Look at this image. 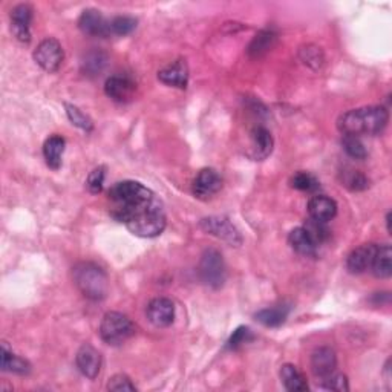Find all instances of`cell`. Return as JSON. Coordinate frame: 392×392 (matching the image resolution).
I'll return each instance as SVG.
<instances>
[{
  "label": "cell",
  "mask_w": 392,
  "mask_h": 392,
  "mask_svg": "<svg viewBox=\"0 0 392 392\" xmlns=\"http://www.w3.org/2000/svg\"><path fill=\"white\" fill-rule=\"evenodd\" d=\"M108 200L111 202L109 215L124 226L163 204L152 190L137 181L114 184L108 192Z\"/></svg>",
  "instance_id": "6da1fadb"
},
{
  "label": "cell",
  "mask_w": 392,
  "mask_h": 392,
  "mask_svg": "<svg viewBox=\"0 0 392 392\" xmlns=\"http://www.w3.org/2000/svg\"><path fill=\"white\" fill-rule=\"evenodd\" d=\"M389 123L385 106H365L342 114L337 120V129L342 135H380Z\"/></svg>",
  "instance_id": "7a4b0ae2"
},
{
  "label": "cell",
  "mask_w": 392,
  "mask_h": 392,
  "mask_svg": "<svg viewBox=\"0 0 392 392\" xmlns=\"http://www.w3.org/2000/svg\"><path fill=\"white\" fill-rule=\"evenodd\" d=\"M73 279L80 293L91 300H103L109 293L108 274L94 262H80L73 269Z\"/></svg>",
  "instance_id": "3957f363"
},
{
  "label": "cell",
  "mask_w": 392,
  "mask_h": 392,
  "mask_svg": "<svg viewBox=\"0 0 392 392\" xmlns=\"http://www.w3.org/2000/svg\"><path fill=\"white\" fill-rule=\"evenodd\" d=\"M135 331V324L126 314L118 313V311L106 313L102 319L100 328H98L102 341L111 346H118L129 341Z\"/></svg>",
  "instance_id": "277c9868"
},
{
  "label": "cell",
  "mask_w": 392,
  "mask_h": 392,
  "mask_svg": "<svg viewBox=\"0 0 392 392\" xmlns=\"http://www.w3.org/2000/svg\"><path fill=\"white\" fill-rule=\"evenodd\" d=\"M198 274L201 282L213 290H218L224 285L227 279V267L224 257L216 248H207L202 253L198 265Z\"/></svg>",
  "instance_id": "5b68a950"
},
{
  "label": "cell",
  "mask_w": 392,
  "mask_h": 392,
  "mask_svg": "<svg viewBox=\"0 0 392 392\" xmlns=\"http://www.w3.org/2000/svg\"><path fill=\"white\" fill-rule=\"evenodd\" d=\"M166 226H167V218H166L164 206L161 204V206L149 210L147 213H145V215H141L140 218L129 222L126 228L132 235L140 238H157L163 233Z\"/></svg>",
  "instance_id": "8992f818"
},
{
  "label": "cell",
  "mask_w": 392,
  "mask_h": 392,
  "mask_svg": "<svg viewBox=\"0 0 392 392\" xmlns=\"http://www.w3.org/2000/svg\"><path fill=\"white\" fill-rule=\"evenodd\" d=\"M32 57L35 60V63H37L43 71L52 74V73H57L61 63H63L65 52L59 40L49 37L42 40L37 44V48L34 49Z\"/></svg>",
  "instance_id": "52a82bcc"
},
{
  "label": "cell",
  "mask_w": 392,
  "mask_h": 392,
  "mask_svg": "<svg viewBox=\"0 0 392 392\" xmlns=\"http://www.w3.org/2000/svg\"><path fill=\"white\" fill-rule=\"evenodd\" d=\"M200 227L206 231V233L224 240V243L233 247H239L243 244V235H240V231L235 227L233 222L226 216L204 218L200 221Z\"/></svg>",
  "instance_id": "ba28073f"
},
{
  "label": "cell",
  "mask_w": 392,
  "mask_h": 392,
  "mask_svg": "<svg viewBox=\"0 0 392 392\" xmlns=\"http://www.w3.org/2000/svg\"><path fill=\"white\" fill-rule=\"evenodd\" d=\"M222 189V178L215 169H202L192 183V193L195 198L207 201Z\"/></svg>",
  "instance_id": "9c48e42d"
},
{
  "label": "cell",
  "mask_w": 392,
  "mask_h": 392,
  "mask_svg": "<svg viewBox=\"0 0 392 392\" xmlns=\"http://www.w3.org/2000/svg\"><path fill=\"white\" fill-rule=\"evenodd\" d=\"M104 92L114 102L128 103L137 92V83L129 75L115 74L106 80Z\"/></svg>",
  "instance_id": "30bf717a"
},
{
  "label": "cell",
  "mask_w": 392,
  "mask_h": 392,
  "mask_svg": "<svg viewBox=\"0 0 392 392\" xmlns=\"http://www.w3.org/2000/svg\"><path fill=\"white\" fill-rule=\"evenodd\" d=\"M146 316L149 322L157 328H167L175 320V305L167 298H155L146 307Z\"/></svg>",
  "instance_id": "8fae6325"
},
{
  "label": "cell",
  "mask_w": 392,
  "mask_h": 392,
  "mask_svg": "<svg viewBox=\"0 0 392 392\" xmlns=\"http://www.w3.org/2000/svg\"><path fill=\"white\" fill-rule=\"evenodd\" d=\"M32 6L28 4L16 5L11 10V30L16 39L22 43L31 42V22H32Z\"/></svg>",
  "instance_id": "7c38bea8"
},
{
  "label": "cell",
  "mask_w": 392,
  "mask_h": 392,
  "mask_svg": "<svg viewBox=\"0 0 392 392\" xmlns=\"http://www.w3.org/2000/svg\"><path fill=\"white\" fill-rule=\"evenodd\" d=\"M78 28L83 34L91 35V37H109V20L104 19V16L94 10V8H89L85 10L80 16L78 19Z\"/></svg>",
  "instance_id": "4fadbf2b"
},
{
  "label": "cell",
  "mask_w": 392,
  "mask_h": 392,
  "mask_svg": "<svg viewBox=\"0 0 392 392\" xmlns=\"http://www.w3.org/2000/svg\"><path fill=\"white\" fill-rule=\"evenodd\" d=\"M78 371L89 380H95L102 369V354L92 345L85 343L80 346L75 355Z\"/></svg>",
  "instance_id": "5bb4252c"
},
{
  "label": "cell",
  "mask_w": 392,
  "mask_h": 392,
  "mask_svg": "<svg viewBox=\"0 0 392 392\" xmlns=\"http://www.w3.org/2000/svg\"><path fill=\"white\" fill-rule=\"evenodd\" d=\"M377 252V244H363L354 250L346 257V270L351 274H362L371 269L374 256Z\"/></svg>",
  "instance_id": "9a60e30c"
},
{
  "label": "cell",
  "mask_w": 392,
  "mask_h": 392,
  "mask_svg": "<svg viewBox=\"0 0 392 392\" xmlns=\"http://www.w3.org/2000/svg\"><path fill=\"white\" fill-rule=\"evenodd\" d=\"M250 158L253 161H264L273 152L274 141L269 129L264 126H256L250 132Z\"/></svg>",
  "instance_id": "2e32d148"
},
{
  "label": "cell",
  "mask_w": 392,
  "mask_h": 392,
  "mask_svg": "<svg viewBox=\"0 0 392 392\" xmlns=\"http://www.w3.org/2000/svg\"><path fill=\"white\" fill-rule=\"evenodd\" d=\"M158 80L167 86L185 89L189 85V66H187L185 60H175L163 69H159Z\"/></svg>",
  "instance_id": "e0dca14e"
},
{
  "label": "cell",
  "mask_w": 392,
  "mask_h": 392,
  "mask_svg": "<svg viewBox=\"0 0 392 392\" xmlns=\"http://www.w3.org/2000/svg\"><path fill=\"white\" fill-rule=\"evenodd\" d=\"M337 368V355L329 346H320L311 354V371L314 376L322 380L333 374Z\"/></svg>",
  "instance_id": "ac0fdd59"
},
{
  "label": "cell",
  "mask_w": 392,
  "mask_h": 392,
  "mask_svg": "<svg viewBox=\"0 0 392 392\" xmlns=\"http://www.w3.org/2000/svg\"><path fill=\"white\" fill-rule=\"evenodd\" d=\"M310 218L328 222L337 215V204L326 195H316L308 202Z\"/></svg>",
  "instance_id": "d6986e66"
},
{
  "label": "cell",
  "mask_w": 392,
  "mask_h": 392,
  "mask_svg": "<svg viewBox=\"0 0 392 392\" xmlns=\"http://www.w3.org/2000/svg\"><path fill=\"white\" fill-rule=\"evenodd\" d=\"M288 244L294 252L304 257H316L317 255V245L304 227H298L290 231Z\"/></svg>",
  "instance_id": "ffe728a7"
},
{
  "label": "cell",
  "mask_w": 392,
  "mask_h": 392,
  "mask_svg": "<svg viewBox=\"0 0 392 392\" xmlns=\"http://www.w3.org/2000/svg\"><path fill=\"white\" fill-rule=\"evenodd\" d=\"M66 141L61 135H51L43 145V157L47 166L52 171H59L61 167V158L65 154Z\"/></svg>",
  "instance_id": "44dd1931"
},
{
  "label": "cell",
  "mask_w": 392,
  "mask_h": 392,
  "mask_svg": "<svg viewBox=\"0 0 392 392\" xmlns=\"http://www.w3.org/2000/svg\"><path fill=\"white\" fill-rule=\"evenodd\" d=\"M0 355H2V371L19 374V376H26L31 372V363L13 353V350L8 348L6 342H2L0 348Z\"/></svg>",
  "instance_id": "7402d4cb"
},
{
  "label": "cell",
  "mask_w": 392,
  "mask_h": 392,
  "mask_svg": "<svg viewBox=\"0 0 392 392\" xmlns=\"http://www.w3.org/2000/svg\"><path fill=\"white\" fill-rule=\"evenodd\" d=\"M290 310H291L290 305L279 304V305L257 311V313L255 314V319L264 326L278 328L285 322V320H287V317L290 314Z\"/></svg>",
  "instance_id": "603a6c76"
},
{
  "label": "cell",
  "mask_w": 392,
  "mask_h": 392,
  "mask_svg": "<svg viewBox=\"0 0 392 392\" xmlns=\"http://www.w3.org/2000/svg\"><path fill=\"white\" fill-rule=\"evenodd\" d=\"M371 271L379 279H389L392 274V248L389 244L377 245L376 256L371 265Z\"/></svg>",
  "instance_id": "cb8c5ba5"
},
{
  "label": "cell",
  "mask_w": 392,
  "mask_h": 392,
  "mask_svg": "<svg viewBox=\"0 0 392 392\" xmlns=\"http://www.w3.org/2000/svg\"><path fill=\"white\" fill-rule=\"evenodd\" d=\"M281 380L283 386L290 392H304L308 391V381L304 374H302L298 367L291 363H285L281 367Z\"/></svg>",
  "instance_id": "d4e9b609"
},
{
  "label": "cell",
  "mask_w": 392,
  "mask_h": 392,
  "mask_svg": "<svg viewBox=\"0 0 392 392\" xmlns=\"http://www.w3.org/2000/svg\"><path fill=\"white\" fill-rule=\"evenodd\" d=\"M276 42H278V34H276L273 30H262L252 40V43L248 44V49H247L248 56L252 59H259L265 56L267 52L271 51Z\"/></svg>",
  "instance_id": "484cf974"
},
{
  "label": "cell",
  "mask_w": 392,
  "mask_h": 392,
  "mask_svg": "<svg viewBox=\"0 0 392 392\" xmlns=\"http://www.w3.org/2000/svg\"><path fill=\"white\" fill-rule=\"evenodd\" d=\"M108 65V56L103 51H91L85 57L82 69L85 75L87 77H97L103 73V69Z\"/></svg>",
  "instance_id": "4316f807"
},
{
  "label": "cell",
  "mask_w": 392,
  "mask_h": 392,
  "mask_svg": "<svg viewBox=\"0 0 392 392\" xmlns=\"http://www.w3.org/2000/svg\"><path fill=\"white\" fill-rule=\"evenodd\" d=\"M342 185L351 192H363L369 187V180L362 172L354 171V169H345L341 172Z\"/></svg>",
  "instance_id": "83f0119b"
},
{
  "label": "cell",
  "mask_w": 392,
  "mask_h": 392,
  "mask_svg": "<svg viewBox=\"0 0 392 392\" xmlns=\"http://www.w3.org/2000/svg\"><path fill=\"white\" fill-rule=\"evenodd\" d=\"M299 57L304 61V65L314 71H319L325 63L324 52L316 44H305V47H302L299 49Z\"/></svg>",
  "instance_id": "f1b7e54d"
},
{
  "label": "cell",
  "mask_w": 392,
  "mask_h": 392,
  "mask_svg": "<svg viewBox=\"0 0 392 392\" xmlns=\"http://www.w3.org/2000/svg\"><path fill=\"white\" fill-rule=\"evenodd\" d=\"M305 230H307V233L311 236V239L314 240V244L319 247V245H322L325 243H328V239L331 238V230L328 228L326 226V222H322V221H316L313 218H310L304 226Z\"/></svg>",
  "instance_id": "f546056e"
},
{
  "label": "cell",
  "mask_w": 392,
  "mask_h": 392,
  "mask_svg": "<svg viewBox=\"0 0 392 392\" xmlns=\"http://www.w3.org/2000/svg\"><path fill=\"white\" fill-rule=\"evenodd\" d=\"M290 184L293 189L300 190V192H308V193H314L320 189V183L317 178L308 172L294 173Z\"/></svg>",
  "instance_id": "4dcf8cb0"
},
{
  "label": "cell",
  "mask_w": 392,
  "mask_h": 392,
  "mask_svg": "<svg viewBox=\"0 0 392 392\" xmlns=\"http://www.w3.org/2000/svg\"><path fill=\"white\" fill-rule=\"evenodd\" d=\"M65 109H66V115L69 121L77 126L78 129H82L85 132H92L94 130V123L92 120L87 117L86 114H83L80 111L77 106L71 104V103H65Z\"/></svg>",
  "instance_id": "1f68e13d"
},
{
  "label": "cell",
  "mask_w": 392,
  "mask_h": 392,
  "mask_svg": "<svg viewBox=\"0 0 392 392\" xmlns=\"http://www.w3.org/2000/svg\"><path fill=\"white\" fill-rule=\"evenodd\" d=\"M137 28V19L130 16H117L109 20V32L111 35H128Z\"/></svg>",
  "instance_id": "d6a6232c"
},
{
  "label": "cell",
  "mask_w": 392,
  "mask_h": 392,
  "mask_svg": "<svg viewBox=\"0 0 392 392\" xmlns=\"http://www.w3.org/2000/svg\"><path fill=\"white\" fill-rule=\"evenodd\" d=\"M342 146L346 154L354 159H365L368 157V150L365 147L362 140L354 135H343Z\"/></svg>",
  "instance_id": "836d02e7"
},
{
  "label": "cell",
  "mask_w": 392,
  "mask_h": 392,
  "mask_svg": "<svg viewBox=\"0 0 392 392\" xmlns=\"http://www.w3.org/2000/svg\"><path fill=\"white\" fill-rule=\"evenodd\" d=\"M320 388L328 391H338V392L350 391L348 379H346L345 374H338L336 371L333 374H329L328 377L320 380Z\"/></svg>",
  "instance_id": "e575fe53"
},
{
  "label": "cell",
  "mask_w": 392,
  "mask_h": 392,
  "mask_svg": "<svg viewBox=\"0 0 392 392\" xmlns=\"http://www.w3.org/2000/svg\"><path fill=\"white\" fill-rule=\"evenodd\" d=\"M255 338L252 329L247 328V326H239L236 328L233 334L230 336L228 342H227V348L228 350H239L240 346L247 345L248 342H252Z\"/></svg>",
  "instance_id": "d590c367"
},
{
  "label": "cell",
  "mask_w": 392,
  "mask_h": 392,
  "mask_svg": "<svg viewBox=\"0 0 392 392\" xmlns=\"http://www.w3.org/2000/svg\"><path fill=\"white\" fill-rule=\"evenodd\" d=\"M104 178H106V167L104 166L95 167L94 171L87 175V180H86L87 190L91 192L92 195L100 193L103 190Z\"/></svg>",
  "instance_id": "8d00e7d4"
},
{
  "label": "cell",
  "mask_w": 392,
  "mask_h": 392,
  "mask_svg": "<svg viewBox=\"0 0 392 392\" xmlns=\"http://www.w3.org/2000/svg\"><path fill=\"white\" fill-rule=\"evenodd\" d=\"M108 388L109 391H115V392H121V391H129V392H135L137 386L133 385L132 380L126 376V374H115L114 377L109 379L108 381Z\"/></svg>",
  "instance_id": "74e56055"
},
{
  "label": "cell",
  "mask_w": 392,
  "mask_h": 392,
  "mask_svg": "<svg viewBox=\"0 0 392 392\" xmlns=\"http://www.w3.org/2000/svg\"><path fill=\"white\" fill-rule=\"evenodd\" d=\"M386 228H388V233H391V212L386 213Z\"/></svg>",
  "instance_id": "f35d334b"
}]
</instances>
